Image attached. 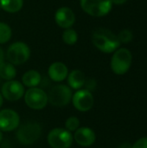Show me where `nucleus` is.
<instances>
[{
  "mask_svg": "<svg viewBox=\"0 0 147 148\" xmlns=\"http://www.w3.org/2000/svg\"><path fill=\"white\" fill-rule=\"evenodd\" d=\"M92 42L100 51L107 54L113 53L121 44L118 36L106 28L95 29L92 35Z\"/></svg>",
  "mask_w": 147,
  "mask_h": 148,
  "instance_id": "nucleus-1",
  "label": "nucleus"
},
{
  "mask_svg": "<svg viewBox=\"0 0 147 148\" xmlns=\"http://www.w3.org/2000/svg\"><path fill=\"white\" fill-rule=\"evenodd\" d=\"M42 135V127L36 121H27L16 128V137L17 141L24 146L36 142Z\"/></svg>",
  "mask_w": 147,
  "mask_h": 148,
  "instance_id": "nucleus-2",
  "label": "nucleus"
},
{
  "mask_svg": "<svg viewBox=\"0 0 147 148\" xmlns=\"http://www.w3.org/2000/svg\"><path fill=\"white\" fill-rule=\"evenodd\" d=\"M133 55L126 48H119L116 49L111 58V69L118 75H123L128 72L132 66Z\"/></svg>",
  "mask_w": 147,
  "mask_h": 148,
  "instance_id": "nucleus-3",
  "label": "nucleus"
},
{
  "mask_svg": "<svg viewBox=\"0 0 147 148\" xmlns=\"http://www.w3.org/2000/svg\"><path fill=\"white\" fill-rule=\"evenodd\" d=\"M73 92L70 87L64 84L54 86L48 94L49 103L55 108H63L71 102Z\"/></svg>",
  "mask_w": 147,
  "mask_h": 148,
  "instance_id": "nucleus-4",
  "label": "nucleus"
},
{
  "mask_svg": "<svg viewBox=\"0 0 147 148\" xmlns=\"http://www.w3.org/2000/svg\"><path fill=\"white\" fill-rule=\"evenodd\" d=\"M47 142L51 148H70L74 138L72 133L65 128H53L47 136Z\"/></svg>",
  "mask_w": 147,
  "mask_h": 148,
  "instance_id": "nucleus-5",
  "label": "nucleus"
},
{
  "mask_svg": "<svg viewBox=\"0 0 147 148\" xmlns=\"http://www.w3.org/2000/svg\"><path fill=\"white\" fill-rule=\"evenodd\" d=\"M80 3L87 14L95 17L107 16L113 8L112 0H81Z\"/></svg>",
  "mask_w": 147,
  "mask_h": 148,
  "instance_id": "nucleus-6",
  "label": "nucleus"
},
{
  "mask_svg": "<svg viewBox=\"0 0 147 148\" xmlns=\"http://www.w3.org/2000/svg\"><path fill=\"white\" fill-rule=\"evenodd\" d=\"M30 56L29 47L23 42H16L10 44L6 52V58L13 65H21L26 62Z\"/></svg>",
  "mask_w": 147,
  "mask_h": 148,
  "instance_id": "nucleus-7",
  "label": "nucleus"
},
{
  "mask_svg": "<svg viewBox=\"0 0 147 148\" xmlns=\"http://www.w3.org/2000/svg\"><path fill=\"white\" fill-rule=\"evenodd\" d=\"M23 98L25 104L33 110H42L46 108L49 103L48 94L43 89L37 87L29 88L25 91Z\"/></svg>",
  "mask_w": 147,
  "mask_h": 148,
  "instance_id": "nucleus-8",
  "label": "nucleus"
},
{
  "mask_svg": "<svg viewBox=\"0 0 147 148\" xmlns=\"http://www.w3.org/2000/svg\"><path fill=\"white\" fill-rule=\"evenodd\" d=\"M71 101L74 108L79 112H88L94 107V98L90 90L81 88L73 94Z\"/></svg>",
  "mask_w": 147,
  "mask_h": 148,
  "instance_id": "nucleus-9",
  "label": "nucleus"
},
{
  "mask_svg": "<svg viewBox=\"0 0 147 148\" xmlns=\"http://www.w3.org/2000/svg\"><path fill=\"white\" fill-rule=\"evenodd\" d=\"M24 93V86L22 82L16 80L6 81L1 88V94L3 99L9 101H19L23 97Z\"/></svg>",
  "mask_w": 147,
  "mask_h": 148,
  "instance_id": "nucleus-10",
  "label": "nucleus"
},
{
  "mask_svg": "<svg viewBox=\"0 0 147 148\" xmlns=\"http://www.w3.org/2000/svg\"><path fill=\"white\" fill-rule=\"evenodd\" d=\"M20 126V116L13 109L4 108L0 110V131L3 133L16 130Z\"/></svg>",
  "mask_w": 147,
  "mask_h": 148,
  "instance_id": "nucleus-11",
  "label": "nucleus"
},
{
  "mask_svg": "<svg viewBox=\"0 0 147 148\" xmlns=\"http://www.w3.org/2000/svg\"><path fill=\"white\" fill-rule=\"evenodd\" d=\"M74 141L82 147H89L96 141L95 132L88 127H80L73 134Z\"/></svg>",
  "mask_w": 147,
  "mask_h": 148,
  "instance_id": "nucleus-12",
  "label": "nucleus"
},
{
  "mask_svg": "<svg viewBox=\"0 0 147 148\" xmlns=\"http://www.w3.org/2000/svg\"><path fill=\"white\" fill-rule=\"evenodd\" d=\"M55 21L59 27L64 29L71 28L75 22V15L70 8L63 6L55 11Z\"/></svg>",
  "mask_w": 147,
  "mask_h": 148,
  "instance_id": "nucleus-13",
  "label": "nucleus"
},
{
  "mask_svg": "<svg viewBox=\"0 0 147 148\" xmlns=\"http://www.w3.org/2000/svg\"><path fill=\"white\" fill-rule=\"evenodd\" d=\"M48 75L53 82H61L68 77V69L63 62H55L49 67Z\"/></svg>",
  "mask_w": 147,
  "mask_h": 148,
  "instance_id": "nucleus-14",
  "label": "nucleus"
},
{
  "mask_svg": "<svg viewBox=\"0 0 147 148\" xmlns=\"http://www.w3.org/2000/svg\"><path fill=\"white\" fill-rule=\"evenodd\" d=\"M68 84L71 89H81L86 84V77L82 71L74 69L68 75Z\"/></svg>",
  "mask_w": 147,
  "mask_h": 148,
  "instance_id": "nucleus-15",
  "label": "nucleus"
},
{
  "mask_svg": "<svg viewBox=\"0 0 147 148\" xmlns=\"http://www.w3.org/2000/svg\"><path fill=\"white\" fill-rule=\"evenodd\" d=\"M42 81V75L41 74L34 69H30L26 71L23 77H22V83L23 86L29 88H35L37 87Z\"/></svg>",
  "mask_w": 147,
  "mask_h": 148,
  "instance_id": "nucleus-16",
  "label": "nucleus"
},
{
  "mask_svg": "<svg viewBox=\"0 0 147 148\" xmlns=\"http://www.w3.org/2000/svg\"><path fill=\"white\" fill-rule=\"evenodd\" d=\"M16 75V70L15 69V66L7 62H3L0 63V77L5 81H10L14 80V78Z\"/></svg>",
  "mask_w": 147,
  "mask_h": 148,
  "instance_id": "nucleus-17",
  "label": "nucleus"
},
{
  "mask_svg": "<svg viewBox=\"0 0 147 148\" xmlns=\"http://www.w3.org/2000/svg\"><path fill=\"white\" fill-rule=\"evenodd\" d=\"M23 5V0H0V7L8 13L18 12Z\"/></svg>",
  "mask_w": 147,
  "mask_h": 148,
  "instance_id": "nucleus-18",
  "label": "nucleus"
},
{
  "mask_svg": "<svg viewBox=\"0 0 147 148\" xmlns=\"http://www.w3.org/2000/svg\"><path fill=\"white\" fill-rule=\"evenodd\" d=\"M62 40L64 43L68 45H74L76 43L78 40V34L75 29L71 28L65 29V30L62 33Z\"/></svg>",
  "mask_w": 147,
  "mask_h": 148,
  "instance_id": "nucleus-19",
  "label": "nucleus"
},
{
  "mask_svg": "<svg viewBox=\"0 0 147 148\" xmlns=\"http://www.w3.org/2000/svg\"><path fill=\"white\" fill-rule=\"evenodd\" d=\"M11 34L10 27L7 23L0 22V44L6 43L10 39Z\"/></svg>",
  "mask_w": 147,
  "mask_h": 148,
  "instance_id": "nucleus-20",
  "label": "nucleus"
},
{
  "mask_svg": "<svg viewBox=\"0 0 147 148\" xmlns=\"http://www.w3.org/2000/svg\"><path fill=\"white\" fill-rule=\"evenodd\" d=\"M80 127V120L75 116L68 117L65 121V129L69 131L70 133L75 132L77 128Z\"/></svg>",
  "mask_w": 147,
  "mask_h": 148,
  "instance_id": "nucleus-21",
  "label": "nucleus"
},
{
  "mask_svg": "<svg viewBox=\"0 0 147 148\" xmlns=\"http://www.w3.org/2000/svg\"><path fill=\"white\" fill-rule=\"evenodd\" d=\"M117 36H118V38H119L120 43H129L130 42H132V40L133 38V32L127 29H122Z\"/></svg>",
  "mask_w": 147,
  "mask_h": 148,
  "instance_id": "nucleus-22",
  "label": "nucleus"
},
{
  "mask_svg": "<svg viewBox=\"0 0 147 148\" xmlns=\"http://www.w3.org/2000/svg\"><path fill=\"white\" fill-rule=\"evenodd\" d=\"M132 148H147V137H142L136 140L132 145Z\"/></svg>",
  "mask_w": 147,
  "mask_h": 148,
  "instance_id": "nucleus-23",
  "label": "nucleus"
},
{
  "mask_svg": "<svg viewBox=\"0 0 147 148\" xmlns=\"http://www.w3.org/2000/svg\"><path fill=\"white\" fill-rule=\"evenodd\" d=\"M126 2H127V0H112L113 4H116V5H121Z\"/></svg>",
  "mask_w": 147,
  "mask_h": 148,
  "instance_id": "nucleus-24",
  "label": "nucleus"
},
{
  "mask_svg": "<svg viewBox=\"0 0 147 148\" xmlns=\"http://www.w3.org/2000/svg\"><path fill=\"white\" fill-rule=\"evenodd\" d=\"M4 60V55H3V49L0 48V63H2Z\"/></svg>",
  "mask_w": 147,
  "mask_h": 148,
  "instance_id": "nucleus-25",
  "label": "nucleus"
},
{
  "mask_svg": "<svg viewBox=\"0 0 147 148\" xmlns=\"http://www.w3.org/2000/svg\"><path fill=\"white\" fill-rule=\"evenodd\" d=\"M120 148H132V146L129 143H125L120 147Z\"/></svg>",
  "mask_w": 147,
  "mask_h": 148,
  "instance_id": "nucleus-26",
  "label": "nucleus"
},
{
  "mask_svg": "<svg viewBox=\"0 0 147 148\" xmlns=\"http://www.w3.org/2000/svg\"><path fill=\"white\" fill-rule=\"evenodd\" d=\"M3 104V95H2V94L0 92V108H2Z\"/></svg>",
  "mask_w": 147,
  "mask_h": 148,
  "instance_id": "nucleus-27",
  "label": "nucleus"
},
{
  "mask_svg": "<svg viewBox=\"0 0 147 148\" xmlns=\"http://www.w3.org/2000/svg\"><path fill=\"white\" fill-rule=\"evenodd\" d=\"M2 140H3V132L0 131V143L2 142Z\"/></svg>",
  "mask_w": 147,
  "mask_h": 148,
  "instance_id": "nucleus-28",
  "label": "nucleus"
},
{
  "mask_svg": "<svg viewBox=\"0 0 147 148\" xmlns=\"http://www.w3.org/2000/svg\"><path fill=\"white\" fill-rule=\"evenodd\" d=\"M0 9H1V7H0Z\"/></svg>",
  "mask_w": 147,
  "mask_h": 148,
  "instance_id": "nucleus-29",
  "label": "nucleus"
}]
</instances>
